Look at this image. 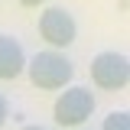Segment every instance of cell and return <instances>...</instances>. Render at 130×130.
I'll use <instances>...</instances> for the list:
<instances>
[{"mask_svg":"<svg viewBox=\"0 0 130 130\" xmlns=\"http://www.w3.org/2000/svg\"><path fill=\"white\" fill-rule=\"evenodd\" d=\"M26 72H29V81L39 91H59V88H65L72 81L75 65L59 49H46V52H36L29 62H26Z\"/></svg>","mask_w":130,"mask_h":130,"instance_id":"obj_1","label":"cell"},{"mask_svg":"<svg viewBox=\"0 0 130 130\" xmlns=\"http://www.w3.org/2000/svg\"><path fill=\"white\" fill-rule=\"evenodd\" d=\"M94 111V94L88 91V88H68L59 94L55 101V107H52V117H55V124H62V127H72L78 130L88 117Z\"/></svg>","mask_w":130,"mask_h":130,"instance_id":"obj_2","label":"cell"},{"mask_svg":"<svg viewBox=\"0 0 130 130\" xmlns=\"http://www.w3.org/2000/svg\"><path fill=\"white\" fill-rule=\"evenodd\" d=\"M91 81L104 91H120L130 85V59L120 52H101L91 62Z\"/></svg>","mask_w":130,"mask_h":130,"instance_id":"obj_3","label":"cell"},{"mask_svg":"<svg viewBox=\"0 0 130 130\" xmlns=\"http://www.w3.org/2000/svg\"><path fill=\"white\" fill-rule=\"evenodd\" d=\"M39 36L46 39L52 49H65L75 42L78 26H75V16L68 13L65 7H49L46 13L39 16Z\"/></svg>","mask_w":130,"mask_h":130,"instance_id":"obj_4","label":"cell"},{"mask_svg":"<svg viewBox=\"0 0 130 130\" xmlns=\"http://www.w3.org/2000/svg\"><path fill=\"white\" fill-rule=\"evenodd\" d=\"M23 68H26L23 46L13 36H0V81H10L16 75H23Z\"/></svg>","mask_w":130,"mask_h":130,"instance_id":"obj_5","label":"cell"},{"mask_svg":"<svg viewBox=\"0 0 130 130\" xmlns=\"http://www.w3.org/2000/svg\"><path fill=\"white\" fill-rule=\"evenodd\" d=\"M101 130H130V114H127V111H114V114H107Z\"/></svg>","mask_w":130,"mask_h":130,"instance_id":"obj_6","label":"cell"},{"mask_svg":"<svg viewBox=\"0 0 130 130\" xmlns=\"http://www.w3.org/2000/svg\"><path fill=\"white\" fill-rule=\"evenodd\" d=\"M7 114H10V111H7V98L0 94V127L7 124Z\"/></svg>","mask_w":130,"mask_h":130,"instance_id":"obj_7","label":"cell"},{"mask_svg":"<svg viewBox=\"0 0 130 130\" xmlns=\"http://www.w3.org/2000/svg\"><path fill=\"white\" fill-rule=\"evenodd\" d=\"M23 7H39V3H46V0H20Z\"/></svg>","mask_w":130,"mask_h":130,"instance_id":"obj_8","label":"cell"},{"mask_svg":"<svg viewBox=\"0 0 130 130\" xmlns=\"http://www.w3.org/2000/svg\"><path fill=\"white\" fill-rule=\"evenodd\" d=\"M20 130H46V127H39V124H29V127H20Z\"/></svg>","mask_w":130,"mask_h":130,"instance_id":"obj_9","label":"cell"},{"mask_svg":"<svg viewBox=\"0 0 130 130\" xmlns=\"http://www.w3.org/2000/svg\"><path fill=\"white\" fill-rule=\"evenodd\" d=\"M78 130H81V127H78Z\"/></svg>","mask_w":130,"mask_h":130,"instance_id":"obj_10","label":"cell"}]
</instances>
